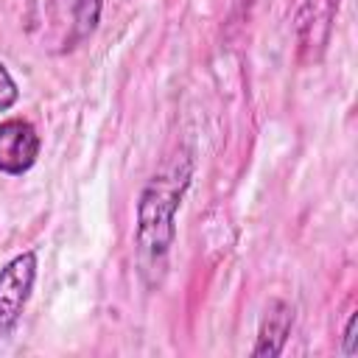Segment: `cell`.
<instances>
[{"label": "cell", "instance_id": "obj_1", "mask_svg": "<svg viewBox=\"0 0 358 358\" xmlns=\"http://www.w3.org/2000/svg\"><path fill=\"white\" fill-rule=\"evenodd\" d=\"M193 162L190 157H176L159 173L148 179L137 201V257L143 274L159 271L165 266L168 249L173 243V218L182 204V196L190 185Z\"/></svg>", "mask_w": 358, "mask_h": 358}, {"label": "cell", "instance_id": "obj_2", "mask_svg": "<svg viewBox=\"0 0 358 358\" xmlns=\"http://www.w3.org/2000/svg\"><path fill=\"white\" fill-rule=\"evenodd\" d=\"M341 0H305L296 11L294 31H296V59L302 64H319L330 36H333V22L338 14Z\"/></svg>", "mask_w": 358, "mask_h": 358}, {"label": "cell", "instance_id": "obj_3", "mask_svg": "<svg viewBox=\"0 0 358 358\" xmlns=\"http://www.w3.org/2000/svg\"><path fill=\"white\" fill-rule=\"evenodd\" d=\"M36 280V252L28 249L0 268V330H11Z\"/></svg>", "mask_w": 358, "mask_h": 358}, {"label": "cell", "instance_id": "obj_4", "mask_svg": "<svg viewBox=\"0 0 358 358\" xmlns=\"http://www.w3.org/2000/svg\"><path fill=\"white\" fill-rule=\"evenodd\" d=\"M39 134L25 117H8L0 123V171L20 176L34 168L39 157Z\"/></svg>", "mask_w": 358, "mask_h": 358}, {"label": "cell", "instance_id": "obj_5", "mask_svg": "<svg viewBox=\"0 0 358 358\" xmlns=\"http://www.w3.org/2000/svg\"><path fill=\"white\" fill-rule=\"evenodd\" d=\"M291 327H294V308L282 299H271L260 319V330H257L252 355L255 358H277L291 336Z\"/></svg>", "mask_w": 358, "mask_h": 358}, {"label": "cell", "instance_id": "obj_6", "mask_svg": "<svg viewBox=\"0 0 358 358\" xmlns=\"http://www.w3.org/2000/svg\"><path fill=\"white\" fill-rule=\"evenodd\" d=\"M98 17H101V0H78L73 8V39L70 42L90 36L98 25Z\"/></svg>", "mask_w": 358, "mask_h": 358}, {"label": "cell", "instance_id": "obj_7", "mask_svg": "<svg viewBox=\"0 0 358 358\" xmlns=\"http://www.w3.org/2000/svg\"><path fill=\"white\" fill-rule=\"evenodd\" d=\"M17 98H20V90H17L14 78H11V73L6 70V64L0 62V112L11 109L17 103Z\"/></svg>", "mask_w": 358, "mask_h": 358}, {"label": "cell", "instance_id": "obj_8", "mask_svg": "<svg viewBox=\"0 0 358 358\" xmlns=\"http://www.w3.org/2000/svg\"><path fill=\"white\" fill-rule=\"evenodd\" d=\"M355 330H358V313H350V319H347V327H344V341H341V352L347 355V358H352L358 350H355Z\"/></svg>", "mask_w": 358, "mask_h": 358}]
</instances>
